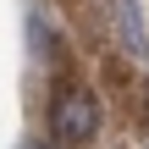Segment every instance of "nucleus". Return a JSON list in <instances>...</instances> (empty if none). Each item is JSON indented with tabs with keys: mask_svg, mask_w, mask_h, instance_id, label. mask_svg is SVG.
<instances>
[{
	"mask_svg": "<svg viewBox=\"0 0 149 149\" xmlns=\"http://www.w3.org/2000/svg\"><path fill=\"white\" fill-rule=\"evenodd\" d=\"M55 149H66V144H55Z\"/></svg>",
	"mask_w": 149,
	"mask_h": 149,
	"instance_id": "39448f33",
	"label": "nucleus"
},
{
	"mask_svg": "<svg viewBox=\"0 0 149 149\" xmlns=\"http://www.w3.org/2000/svg\"><path fill=\"white\" fill-rule=\"evenodd\" d=\"M111 22H116V39H122V50H127V55H149V33H144V6H138V0H116Z\"/></svg>",
	"mask_w": 149,
	"mask_h": 149,
	"instance_id": "f03ea898",
	"label": "nucleus"
},
{
	"mask_svg": "<svg viewBox=\"0 0 149 149\" xmlns=\"http://www.w3.org/2000/svg\"><path fill=\"white\" fill-rule=\"evenodd\" d=\"M94 127H100V100H94V88H83V83H55V100H50V138L66 149L88 144L94 138Z\"/></svg>",
	"mask_w": 149,
	"mask_h": 149,
	"instance_id": "f257e3e1",
	"label": "nucleus"
},
{
	"mask_svg": "<svg viewBox=\"0 0 149 149\" xmlns=\"http://www.w3.org/2000/svg\"><path fill=\"white\" fill-rule=\"evenodd\" d=\"M138 116H144V127H149V83H144V94H138Z\"/></svg>",
	"mask_w": 149,
	"mask_h": 149,
	"instance_id": "20e7f679",
	"label": "nucleus"
},
{
	"mask_svg": "<svg viewBox=\"0 0 149 149\" xmlns=\"http://www.w3.org/2000/svg\"><path fill=\"white\" fill-rule=\"evenodd\" d=\"M105 83L122 88V83H127V66H122V61H105Z\"/></svg>",
	"mask_w": 149,
	"mask_h": 149,
	"instance_id": "7ed1b4c3",
	"label": "nucleus"
}]
</instances>
